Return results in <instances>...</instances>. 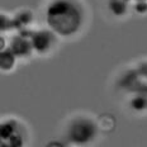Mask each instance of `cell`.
I'll list each match as a JSON object with an SVG mask.
<instances>
[{
  "label": "cell",
  "mask_w": 147,
  "mask_h": 147,
  "mask_svg": "<svg viewBox=\"0 0 147 147\" xmlns=\"http://www.w3.org/2000/svg\"><path fill=\"white\" fill-rule=\"evenodd\" d=\"M52 42H53V34L50 32H38L34 34L32 39V46L38 52H46L50 50Z\"/></svg>",
  "instance_id": "obj_4"
},
{
  "label": "cell",
  "mask_w": 147,
  "mask_h": 147,
  "mask_svg": "<svg viewBox=\"0 0 147 147\" xmlns=\"http://www.w3.org/2000/svg\"><path fill=\"white\" fill-rule=\"evenodd\" d=\"M129 105L134 112H145L147 109V96L146 95H134L129 102Z\"/></svg>",
  "instance_id": "obj_6"
},
{
  "label": "cell",
  "mask_w": 147,
  "mask_h": 147,
  "mask_svg": "<svg viewBox=\"0 0 147 147\" xmlns=\"http://www.w3.org/2000/svg\"><path fill=\"white\" fill-rule=\"evenodd\" d=\"M134 1H141V0H134Z\"/></svg>",
  "instance_id": "obj_10"
},
{
  "label": "cell",
  "mask_w": 147,
  "mask_h": 147,
  "mask_svg": "<svg viewBox=\"0 0 147 147\" xmlns=\"http://www.w3.org/2000/svg\"><path fill=\"white\" fill-rule=\"evenodd\" d=\"M109 10L115 17H123L128 11V3L123 0H112L109 1Z\"/></svg>",
  "instance_id": "obj_5"
},
{
  "label": "cell",
  "mask_w": 147,
  "mask_h": 147,
  "mask_svg": "<svg viewBox=\"0 0 147 147\" xmlns=\"http://www.w3.org/2000/svg\"><path fill=\"white\" fill-rule=\"evenodd\" d=\"M28 131L19 119L8 117L0 121V147H26Z\"/></svg>",
  "instance_id": "obj_2"
},
{
  "label": "cell",
  "mask_w": 147,
  "mask_h": 147,
  "mask_svg": "<svg viewBox=\"0 0 147 147\" xmlns=\"http://www.w3.org/2000/svg\"><path fill=\"white\" fill-rule=\"evenodd\" d=\"M85 7L80 0H51L46 8V22L61 37H72L84 28Z\"/></svg>",
  "instance_id": "obj_1"
},
{
  "label": "cell",
  "mask_w": 147,
  "mask_h": 147,
  "mask_svg": "<svg viewBox=\"0 0 147 147\" xmlns=\"http://www.w3.org/2000/svg\"><path fill=\"white\" fill-rule=\"evenodd\" d=\"M14 65V56L9 52H4L0 55V69L10 70Z\"/></svg>",
  "instance_id": "obj_7"
},
{
  "label": "cell",
  "mask_w": 147,
  "mask_h": 147,
  "mask_svg": "<svg viewBox=\"0 0 147 147\" xmlns=\"http://www.w3.org/2000/svg\"><path fill=\"white\" fill-rule=\"evenodd\" d=\"M133 9L136 13H138L140 15L147 14V0H141V1H134Z\"/></svg>",
  "instance_id": "obj_8"
},
{
  "label": "cell",
  "mask_w": 147,
  "mask_h": 147,
  "mask_svg": "<svg viewBox=\"0 0 147 147\" xmlns=\"http://www.w3.org/2000/svg\"><path fill=\"white\" fill-rule=\"evenodd\" d=\"M123 1H125V3H129V1H131V0H123Z\"/></svg>",
  "instance_id": "obj_9"
},
{
  "label": "cell",
  "mask_w": 147,
  "mask_h": 147,
  "mask_svg": "<svg viewBox=\"0 0 147 147\" xmlns=\"http://www.w3.org/2000/svg\"><path fill=\"white\" fill-rule=\"evenodd\" d=\"M70 127H71L70 128L71 138L78 142H85V141L94 138L98 125L89 118H79L74 121Z\"/></svg>",
  "instance_id": "obj_3"
},
{
  "label": "cell",
  "mask_w": 147,
  "mask_h": 147,
  "mask_svg": "<svg viewBox=\"0 0 147 147\" xmlns=\"http://www.w3.org/2000/svg\"><path fill=\"white\" fill-rule=\"evenodd\" d=\"M109 1H112V0H109Z\"/></svg>",
  "instance_id": "obj_11"
}]
</instances>
